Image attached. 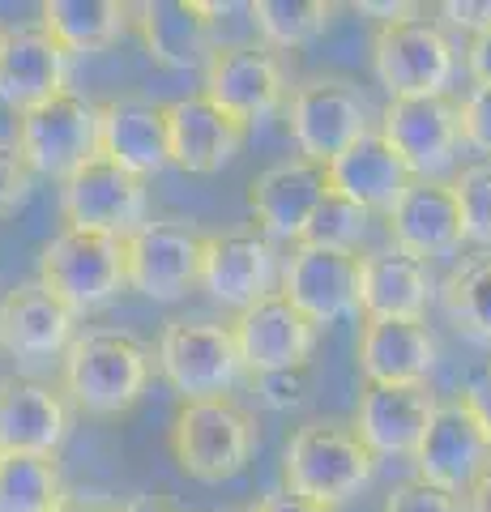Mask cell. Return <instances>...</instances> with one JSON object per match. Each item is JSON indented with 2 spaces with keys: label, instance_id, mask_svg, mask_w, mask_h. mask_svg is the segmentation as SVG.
<instances>
[{
  "label": "cell",
  "instance_id": "obj_18",
  "mask_svg": "<svg viewBox=\"0 0 491 512\" xmlns=\"http://www.w3.org/2000/svg\"><path fill=\"white\" fill-rule=\"evenodd\" d=\"M329 197V175L312 158H278L265 171L252 175L248 184V214L257 222V231L269 239H291L299 244L304 227L312 222L316 205Z\"/></svg>",
  "mask_w": 491,
  "mask_h": 512
},
{
  "label": "cell",
  "instance_id": "obj_36",
  "mask_svg": "<svg viewBox=\"0 0 491 512\" xmlns=\"http://www.w3.org/2000/svg\"><path fill=\"white\" fill-rule=\"evenodd\" d=\"M380 512H466V500L423 483V478H402V483L389 487Z\"/></svg>",
  "mask_w": 491,
  "mask_h": 512
},
{
  "label": "cell",
  "instance_id": "obj_12",
  "mask_svg": "<svg viewBox=\"0 0 491 512\" xmlns=\"http://www.w3.org/2000/svg\"><path fill=\"white\" fill-rule=\"evenodd\" d=\"M491 470V431L462 397L440 402L432 427L415 453V478L449 495H470V487Z\"/></svg>",
  "mask_w": 491,
  "mask_h": 512
},
{
  "label": "cell",
  "instance_id": "obj_43",
  "mask_svg": "<svg viewBox=\"0 0 491 512\" xmlns=\"http://www.w3.org/2000/svg\"><path fill=\"white\" fill-rule=\"evenodd\" d=\"M462 402H466L474 414H479L483 427L491 431V367H483V372L466 384V389H462Z\"/></svg>",
  "mask_w": 491,
  "mask_h": 512
},
{
  "label": "cell",
  "instance_id": "obj_9",
  "mask_svg": "<svg viewBox=\"0 0 491 512\" xmlns=\"http://www.w3.org/2000/svg\"><path fill=\"white\" fill-rule=\"evenodd\" d=\"M60 214H65V227L129 239L150 222V188L141 175L99 154L60 184Z\"/></svg>",
  "mask_w": 491,
  "mask_h": 512
},
{
  "label": "cell",
  "instance_id": "obj_47",
  "mask_svg": "<svg viewBox=\"0 0 491 512\" xmlns=\"http://www.w3.org/2000/svg\"><path fill=\"white\" fill-rule=\"evenodd\" d=\"M214 512H257V504H227V508H214Z\"/></svg>",
  "mask_w": 491,
  "mask_h": 512
},
{
  "label": "cell",
  "instance_id": "obj_14",
  "mask_svg": "<svg viewBox=\"0 0 491 512\" xmlns=\"http://www.w3.org/2000/svg\"><path fill=\"white\" fill-rule=\"evenodd\" d=\"M359 252H334L316 244H295L282 261L278 291L304 312L316 329L359 316Z\"/></svg>",
  "mask_w": 491,
  "mask_h": 512
},
{
  "label": "cell",
  "instance_id": "obj_3",
  "mask_svg": "<svg viewBox=\"0 0 491 512\" xmlns=\"http://www.w3.org/2000/svg\"><path fill=\"white\" fill-rule=\"evenodd\" d=\"M171 461L197 483H227L244 474L257 453V419L235 397H201L180 402L176 419L167 427Z\"/></svg>",
  "mask_w": 491,
  "mask_h": 512
},
{
  "label": "cell",
  "instance_id": "obj_20",
  "mask_svg": "<svg viewBox=\"0 0 491 512\" xmlns=\"http://www.w3.org/2000/svg\"><path fill=\"white\" fill-rule=\"evenodd\" d=\"M73 431V402L35 376L0 380V453L56 457Z\"/></svg>",
  "mask_w": 491,
  "mask_h": 512
},
{
  "label": "cell",
  "instance_id": "obj_45",
  "mask_svg": "<svg viewBox=\"0 0 491 512\" xmlns=\"http://www.w3.org/2000/svg\"><path fill=\"white\" fill-rule=\"evenodd\" d=\"M466 512H491V470L470 487V495H466Z\"/></svg>",
  "mask_w": 491,
  "mask_h": 512
},
{
  "label": "cell",
  "instance_id": "obj_35",
  "mask_svg": "<svg viewBox=\"0 0 491 512\" xmlns=\"http://www.w3.org/2000/svg\"><path fill=\"white\" fill-rule=\"evenodd\" d=\"M252 384H257L261 406L278 410V414H291V410H304L312 402V393H316V367L312 363L278 367V372L252 376Z\"/></svg>",
  "mask_w": 491,
  "mask_h": 512
},
{
  "label": "cell",
  "instance_id": "obj_37",
  "mask_svg": "<svg viewBox=\"0 0 491 512\" xmlns=\"http://www.w3.org/2000/svg\"><path fill=\"white\" fill-rule=\"evenodd\" d=\"M457 116H462V141L491 163V86H470L457 103Z\"/></svg>",
  "mask_w": 491,
  "mask_h": 512
},
{
  "label": "cell",
  "instance_id": "obj_40",
  "mask_svg": "<svg viewBox=\"0 0 491 512\" xmlns=\"http://www.w3.org/2000/svg\"><path fill=\"white\" fill-rule=\"evenodd\" d=\"M359 13H368V18H376V26H393V22H410L419 18V5H410V0H359L355 5Z\"/></svg>",
  "mask_w": 491,
  "mask_h": 512
},
{
  "label": "cell",
  "instance_id": "obj_17",
  "mask_svg": "<svg viewBox=\"0 0 491 512\" xmlns=\"http://www.w3.org/2000/svg\"><path fill=\"white\" fill-rule=\"evenodd\" d=\"M436 406L440 397L427 384H363L351 427L376 461H415Z\"/></svg>",
  "mask_w": 491,
  "mask_h": 512
},
{
  "label": "cell",
  "instance_id": "obj_7",
  "mask_svg": "<svg viewBox=\"0 0 491 512\" xmlns=\"http://www.w3.org/2000/svg\"><path fill=\"white\" fill-rule=\"evenodd\" d=\"M99 103L86 99L77 90L56 94L52 103L18 116V154L35 175L65 184L77 167H86L90 158H99Z\"/></svg>",
  "mask_w": 491,
  "mask_h": 512
},
{
  "label": "cell",
  "instance_id": "obj_46",
  "mask_svg": "<svg viewBox=\"0 0 491 512\" xmlns=\"http://www.w3.org/2000/svg\"><path fill=\"white\" fill-rule=\"evenodd\" d=\"M52 512H116V508H107V504H99V500H86V495H65Z\"/></svg>",
  "mask_w": 491,
  "mask_h": 512
},
{
  "label": "cell",
  "instance_id": "obj_8",
  "mask_svg": "<svg viewBox=\"0 0 491 512\" xmlns=\"http://www.w3.org/2000/svg\"><path fill=\"white\" fill-rule=\"evenodd\" d=\"M287 128L299 158L312 163H329L346 146L372 133V107L368 99L342 77H312L299 82L287 99Z\"/></svg>",
  "mask_w": 491,
  "mask_h": 512
},
{
  "label": "cell",
  "instance_id": "obj_31",
  "mask_svg": "<svg viewBox=\"0 0 491 512\" xmlns=\"http://www.w3.org/2000/svg\"><path fill=\"white\" fill-rule=\"evenodd\" d=\"M65 495L56 457L0 453V512H52Z\"/></svg>",
  "mask_w": 491,
  "mask_h": 512
},
{
  "label": "cell",
  "instance_id": "obj_10",
  "mask_svg": "<svg viewBox=\"0 0 491 512\" xmlns=\"http://www.w3.org/2000/svg\"><path fill=\"white\" fill-rule=\"evenodd\" d=\"M205 235L180 218H150L141 231L124 239L129 291L154 303H176L201 286Z\"/></svg>",
  "mask_w": 491,
  "mask_h": 512
},
{
  "label": "cell",
  "instance_id": "obj_23",
  "mask_svg": "<svg viewBox=\"0 0 491 512\" xmlns=\"http://www.w3.org/2000/svg\"><path fill=\"white\" fill-rule=\"evenodd\" d=\"M389 244L432 261V256H449L466 244L462 235V210H457L453 180H410V188L398 197V205L385 214Z\"/></svg>",
  "mask_w": 491,
  "mask_h": 512
},
{
  "label": "cell",
  "instance_id": "obj_11",
  "mask_svg": "<svg viewBox=\"0 0 491 512\" xmlns=\"http://www.w3.org/2000/svg\"><path fill=\"white\" fill-rule=\"evenodd\" d=\"M201 94H210L218 107H227L248 128L269 120L291 99L287 69L265 43H218L210 64L201 69Z\"/></svg>",
  "mask_w": 491,
  "mask_h": 512
},
{
  "label": "cell",
  "instance_id": "obj_16",
  "mask_svg": "<svg viewBox=\"0 0 491 512\" xmlns=\"http://www.w3.org/2000/svg\"><path fill=\"white\" fill-rule=\"evenodd\" d=\"M73 56L39 22L0 26V107L26 116L69 90Z\"/></svg>",
  "mask_w": 491,
  "mask_h": 512
},
{
  "label": "cell",
  "instance_id": "obj_4",
  "mask_svg": "<svg viewBox=\"0 0 491 512\" xmlns=\"http://www.w3.org/2000/svg\"><path fill=\"white\" fill-rule=\"evenodd\" d=\"M457 47L436 18L376 26L372 35V77L385 86L389 99H445L457 82Z\"/></svg>",
  "mask_w": 491,
  "mask_h": 512
},
{
  "label": "cell",
  "instance_id": "obj_6",
  "mask_svg": "<svg viewBox=\"0 0 491 512\" xmlns=\"http://www.w3.org/2000/svg\"><path fill=\"white\" fill-rule=\"evenodd\" d=\"M154 367L180 393V402L227 397L244 376V359L231 325L218 320H167L154 346Z\"/></svg>",
  "mask_w": 491,
  "mask_h": 512
},
{
  "label": "cell",
  "instance_id": "obj_28",
  "mask_svg": "<svg viewBox=\"0 0 491 512\" xmlns=\"http://www.w3.org/2000/svg\"><path fill=\"white\" fill-rule=\"evenodd\" d=\"M355 359L368 384H427L436 367V333L427 320H363Z\"/></svg>",
  "mask_w": 491,
  "mask_h": 512
},
{
  "label": "cell",
  "instance_id": "obj_2",
  "mask_svg": "<svg viewBox=\"0 0 491 512\" xmlns=\"http://www.w3.org/2000/svg\"><path fill=\"white\" fill-rule=\"evenodd\" d=\"M372 474H376L372 448L359 440L351 423L338 419H312L295 427L287 453H282V483H287V491L325 508L355 500L372 483Z\"/></svg>",
  "mask_w": 491,
  "mask_h": 512
},
{
  "label": "cell",
  "instance_id": "obj_27",
  "mask_svg": "<svg viewBox=\"0 0 491 512\" xmlns=\"http://www.w3.org/2000/svg\"><path fill=\"white\" fill-rule=\"evenodd\" d=\"M325 175H329V192L355 201L368 214H389L402 192L410 188V180H415L410 167L402 163V154L376 128L368 137H359L355 146H346L338 158H329Z\"/></svg>",
  "mask_w": 491,
  "mask_h": 512
},
{
  "label": "cell",
  "instance_id": "obj_38",
  "mask_svg": "<svg viewBox=\"0 0 491 512\" xmlns=\"http://www.w3.org/2000/svg\"><path fill=\"white\" fill-rule=\"evenodd\" d=\"M30 175L35 171L26 167V158L18 154V146H13V141H0V218H9L26 201Z\"/></svg>",
  "mask_w": 491,
  "mask_h": 512
},
{
  "label": "cell",
  "instance_id": "obj_22",
  "mask_svg": "<svg viewBox=\"0 0 491 512\" xmlns=\"http://www.w3.org/2000/svg\"><path fill=\"white\" fill-rule=\"evenodd\" d=\"M99 124V154L112 158L116 167L141 175V180L171 167L167 103L150 99V94H116V99L99 103Z\"/></svg>",
  "mask_w": 491,
  "mask_h": 512
},
{
  "label": "cell",
  "instance_id": "obj_44",
  "mask_svg": "<svg viewBox=\"0 0 491 512\" xmlns=\"http://www.w3.org/2000/svg\"><path fill=\"white\" fill-rule=\"evenodd\" d=\"M116 512H184L167 500V495H133L129 504H120Z\"/></svg>",
  "mask_w": 491,
  "mask_h": 512
},
{
  "label": "cell",
  "instance_id": "obj_34",
  "mask_svg": "<svg viewBox=\"0 0 491 512\" xmlns=\"http://www.w3.org/2000/svg\"><path fill=\"white\" fill-rule=\"evenodd\" d=\"M466 244L491 252V163H470L453 180Z\"/></svg>",
  "mask_w": 491,
  "mask_h": 512
},
{
  "label": "cell",
  "instance_id": "obj_32",
  "mask_svg": "<svg viewBox=\"0 0 491 512\" xmlns=\"http://www.w3.org/2000/svg\"><path fill=\"white\" fill-rule=\"evenodd\" d=\"M445 308L453 325L479 342H491V252L470 256L445 282Z\"/></svg>",
  "mask_w": 491,
  "mask_h": 512
},
{
  "label": "cell",
  "instance_id": "obj_25",
  "mask_svg": "<svg viewBox=\"0 0 491 512\" xmlns=\"http://www.w3.org/2000/svg\"><path fill=\"white\" fill-rule=\"evenodd\" d=\"M77 342V316L39 282H18L0 299V350L13 359H65Z\"/></svg>",
  "mask_w": 491,
  "mask_h": 512
},
{
  "label": "cell",
  "instance_id": "obj_1",
  "mask_svg": "<svg viewBox=\"0 0 491 512\" xmlns=\"http://www.w3.org/2000/svg\"><path fill=\"white\" fill-rule=\"evenodd\" d=\"M65 397L94 419H120L150 389L154 350L129 329H86L65 350Z\"/></svg>",
  "mask_w": 491,
  "mask_h": 512
},
{
  "label": "cell",
  "instance_id": "obj_33",
  "mask_svg": "<svg viewBox=\"0 0 491 512\" xmlns=\"http://www.w3.org/2000/svg\"><path fill=\"white\" fill-rule=\"evenodd\" d=\"M368 222L372 214L359 210L355 201L338 197V192H329V197L316 205L312 222L304 227V239L299 244H316V248H334V252H359V244L368 239Z\"/></svg>",
  "mask_w": 491,
  "mask_h": 512
},
{
  "label": "cell",
  "instance_id": "obj_15",
  "mask_svg": "<svg viewBox=\"0 0 491 512\" xmlns=\"http://www.w3.org/2000/svg\"><path fill=\"white\" fill-rule=\"evenodd\" d=\"M282 274L274 239L257 227L244 231H218L205 235L201 256V291L231 312L252 308L257 299L274 295V282Z\"/></svg>",
  "mask_w": 491,
  "mask_h": 512
},
{
  "label": "cell",
  "instance_id": "obj_26",
  "mask_svg": "<svg viewBox=\"0 0 491 512\" xmlns=\"http://www.w3.org/2000/svg\"><path fill=\"white\" fill-rule=\"evenodd\" d=\"M436 274L419 256L398 248L363 252L359 261V308L363 320H427V308L436 299Z\"/></svg>",
  "mask_w": 491,
  "mask_h": 512
},
{
  "label": "cell",
  "instance_id": "obj_41",
  "mask_svg": "<svg viewBox=\"0 0 491 512\" xmlns=\"http://www.w3.org/2000/svg\"><path fill=\"white\" fill-rule=\"evenodd\" d=\"M466 73L474 86H491V30L466 39Z\"/></svg>",
  "mask_w": 491,
  "mask_h": 512
},
{
  "label": "cell",
  "instance_id": "obj_24",
  "mask_svg": "<svg viewBox=\"0 0 491 512\" xmlns=\"http://www.w3.org/2000/svg\"><path fill=\"white\" fill-rule=\"evenodd\" d=\"M133 30L146 56L171 73L205 69L214 56V5L197 0H146L133 5Z\"/></svg>",
  "mask_w": 491,
  "mask_h": 512
},
{
  "label": "cell",
  "instance_id": "obj_13",
  "mask_svg": "<svg viewBox=\"0 0 491 512\" xmlns=\"http://www.w3.org/2000/svg\"><path fill=\"white\" fill-rule=\"evenodd\" d=\"M376 133L402 154L415 180H440L453 163L462 141V116L449 99H389L380 111Z\"/></svg>",
  "mask_w": 491,
  "mask_h": 512
},
{
  "label": "cell",
  "instance_id": "obj_42",
  "mask_svg": "<svg viewBox=\"0 0 491 512\" xmlns=\"http://www.w3.org/2000/svg\"><path fill=\"white\" fill-rule=\"evenodd\" d=\"M257 512H334V508H325L316 500H304V495H295L287 487H274V491H265L257 500Z\"/></svg>",
  "mask_w": 491,
  "mask_h": 512
},
{
  "label": "cell",
  "instance_id": "obj_19",
  "mask_svg": "<svg viewBox=\"0 0 491 512\" xmlns=\"http://www.w3.org/2000/svg\"><path fill=\"white\" fill-rule=\"evenodd\" d=\"M167 133H171V167L188 175H218L240 158L248 141V124L218 107L210 94H180L167 103Z\"/></svg>",
  "mask_w": 491,
  "mask_h": 512
},
{
  "label": "cell",
  "instance_id": "obj_21",
  "mask_svg": "<svg viewBox=\"0 0 491 512\" xmlns=\"http://www.w3.org/2000/svg\"><path fill=\"white\" fill-rule=\"evenodd\" d=\"M231 333H235V346H240L244 372L265 376V372H278V367L312 363L316 333L321 329H316L287 295L274 291V295L257 299L252 308L235 312Z\"/></svg>",
  "mask_w": 491,
  "mask_h": 512
},
{
  "label": "cell",
  "instance_id": "obj_39",
  "mask_svg": "<svg viewBox=\"0 0 491 512\" xmlns=\"http://www.w3.org/2000/svg\"><path fill=\"white\" fill-rule=\"evenodd\" d=\"M436 18L445 30H466L474 39L491 30V0H445V5H436Z\"/></svg>",
  "mask_w": 491,
  "mask_h": 512
},
{
  "label": "cell",
  "instance_id": "obj_5",
  "mask_svg": "<svg viewBox=\"0 0 491 512\" xmlns=\"http://www.w3.org/2000/svg\"><path fill=\"white\" fill-rule=\"evenodd\" d=\"M39 286H47L73 316H90L107 308L124 286H129V265H124V239L65 227L52 235L39 252Z\"/></svg>",
  "mask_w": 491,
  "mask_h": 512
},
{
  "label": "cell",
  "instance_id": "obj_29",
  "mask_svg": "<svg viewBox=\"0 0 491 512\" xmlns=\"http://www.w3.org/2000/svg\"><path fill=\"white\" fill-rule=\"evenodd\" d=\"M39 26L69 56L107 52L133 26V5L120 0H47L39 5Z\"/></svg>",
  "mask_w": 491,
  "mask_h": 512
},
{
  "label": "cell",
  "instance_id": "obj_30",
  "mask_svg": "<svg viewBox=\"0 0 491 512\" xmlns=\"http://www.w3.org/2000/svg\"><path fill=\"white\" fill-rule=\"evenodd\" d=\"M244 13L269 52H295V47H308L316 35H325L334 5H325V0H252Z\"/></svg>",
  "mask_w": 491,
  "mask_h": 512
}]
</instances>
